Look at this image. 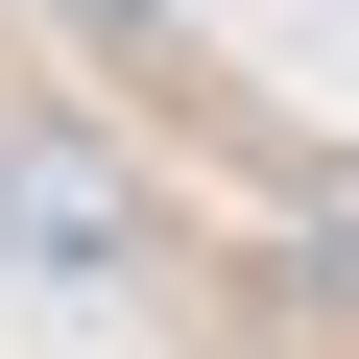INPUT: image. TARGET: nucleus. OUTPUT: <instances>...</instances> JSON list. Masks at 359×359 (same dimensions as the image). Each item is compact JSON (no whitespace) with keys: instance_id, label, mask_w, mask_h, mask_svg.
Here are the masks:
<instances>
[{"instance_id":"f257e3e1","label":"nucleus","mask_w":359,"mask_h":359,"mask_svg":"<svg viewBox=\"0 0 359 359\" xmlns=\"http://www.w3.org/2000/svg\"><path fill=\"white\" fill-rule=\"evenodd\" d=\"M168 216H144V168L96 144V120H48V96H0V264L25 287H120Z\"/></svg>"},{"instance_id":"f03ea898","label":"nucleus","mask_w":359,"mask_h":359,"mask_svg":"<svg viewBox=\"0 0 359 359\" xmlns=\"http://www.w3.org/2000/svg\"><path fill=\"white\" fill-rule=\"evenodd\" d=\"M72 25H168V0H72Z\"/></svg>"}]
</instances>
